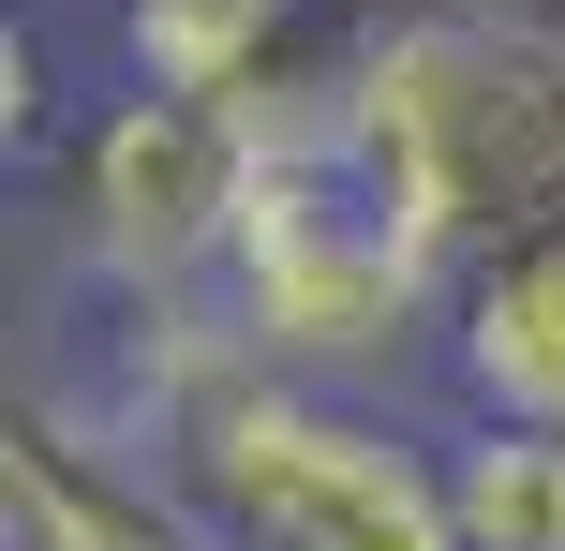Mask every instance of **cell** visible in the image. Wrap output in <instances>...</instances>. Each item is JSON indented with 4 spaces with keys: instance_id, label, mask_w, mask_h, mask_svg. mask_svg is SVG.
<instances>
[{
    "instance_id": "cell-8",
    "label": "cell",
    "mask_w": 565,
    "mask_h": 551,
    "mask_svg": "<svg viewBox=\"0 0 565 551\" xmlns=\"http://www.w3.org/2000/svg\"><path fill=\"white\" fill-rule=\"evenodd\" d=\"M551 15H565V0H551Z\"/></svg>"
},
{
    "instance_id": "cell-4",
    "label": "cell",
    "mask_w": 565,
    "mask_h": 551,
    "mask_svg": "<svg viewBox=\"0 0 565 551\" xmlns=\"http://www.w3.org/2000/svg\"><path fill=\"white\" fill-rule=\"evenodd\" d=\"M238 209H254V135L164 89H119L75 135V268L149 314V298H224Z\"/></svg>"
},
{
    "instance_id": "cell-7",
    "label": "cell",
    "mask_w": 565,
    "mask_h": 551,
    "mask_svg": "<svg viewBox=\"0 0 565 551\" xmlns=\"http://www.w3.org/2000/svg\"><path fill=\"white\" fill-rule=\"evenodd\" d=\"M461 551H565V447L551 433H447Z\"/></svg>"
},
{
    "instance_id": "cell-6",
    "label": "cell",
    "mask_w": 565,
    "mask_h": 551,
    "mask_svg": "<svg viewBox=\"0 0 565 551\" xmlns=\"http://www.w3.org/2000/svg\"><path fill=\"white\" fill-rule=\"evenodd\" d=\"M447 388H461V433H551L565 447V239L477 268L447 298Z\"/></svg>"
},
{
    "instance_id": "cell-2",
    "label": "cell",
    "mask_w": 565,
    "mask_h": 551,
    "mask_svg": "<svg viewBox=\"0 0 565 551\" xmlns=\"http://www.w3.org/2000/svg\"><path fill=\"white\" fill-rule=\"evenodd\" d=\"M149 477L194 507L209 551H461L447 447L342 403V388H298V373L224 388Z\"/></svg>"
},
{
    "instance_id": "cell-3",
    "label": "cell",
    "mask_w": 565,
    "mask_h": 551,
    "mask_svg": "<svg viewBox=\"0 0 565 551\" xmlns=\"http://www.w3.org/2000/svg\"><path fill=\"white\" fill-rule=\"evenodd\" d=\"M447 298L461 284L402 239V209L372 194L342 149L254 165V209H238V254H224V314L254 328L268 373L358 403L372 373H402L417 343H447Z\"/></svg>"
},
{
    "instance_id": "cell-5",
    "label": "cell",
    "mask_w": 565,
    "mask_h": 551,
    "mask_svg": "<svg viewBox=\"0 0 565 551\" xmlns=\"http://www.w3.org/2000/svg\"><path fill=\"white\" fill-rule=\"evenodd\" d=\"M0 551H209L194 507L149 463H119L75 403H15V447H0Z\"/></svg>"
},
{
    "instance_id": "cell-1",
    "label": "cell",
    "mask_w": 565,
    "mask_h": 551,
    "mask_svg": "<svg viewBox=\"0 0 565 551\" xmlns=\"http://www.w3.org/2000/svg\"><path fill=\"white\" fill-rule=\"evenodd\" d=\"M342 165L402 209V239L447 284L565 239V15L491 0V15L372 30L342 89Z\"/></svg>"
}]
</instances>
